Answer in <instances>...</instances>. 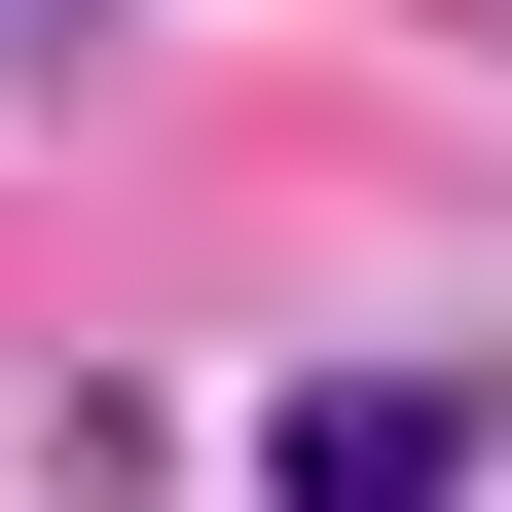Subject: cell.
Wrapping results in <instances>:
<instances>
[{"label":"cell","instance_id":"obj_1","mask_svg":"<svg viewBox=\"0 0 512 512\" xmlns=\"http://www.w3.org/2000/svg\"><path fill=\"white\" fill-rule=\"evenodd\" d=\"M476 476V403H293V512H439Z\"/></svg>","mask_w":512,"mask_h":512}]
</instances>
